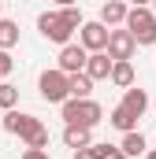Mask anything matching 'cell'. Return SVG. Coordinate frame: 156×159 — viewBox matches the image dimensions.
<instances>
[{
	"label": "cell",
	"instance_id": "1",
	"mask_svg": "<svg viewBox=\"0 0 156 159\" xmlns=\"http://www.w3.org/2000/svg\"><path fill=\"white\" fill-rule=\"evenodd\" d=\"M60 111H63V122H67V126H89V129L104 119V107H100L93 96H85V100H75V96H71V100L60 104Z\"/></svg>",
	"mask_w": 156,
	"mask_h": 159
},
{
	"label": "cell",
	"instance_id": "2",
	"mask_svg": "<svg viewBox=\"0 0 156 159\" xmlns=\"http://www.w3.org/2000/svg\"><path fill=\"white\" fill-rule=\"evenodd\" d=\"M37 93L45 104H63V100H71V74H63L60 67L56 70H45L37 78Z\"/></svg>",
	"mask_w": 156,
	"mask_h": 159
},
{
	"label": "cell",
	"instance_id": "3",
	"mask_svg": "<svg viewBox=\"0 0 156 159\" xmlns=\"http://www.w3.org/2000/svg\"><path fill=\"white\" fill-rule=\"evenodd\" d=\"M138 44H156V11L153 7H130L126 22H123Z\"/></svg>",
	"mask_w": 156,
	"mask_h": 159
},
{
	"label": "cell",
	"instance_id": "4",
	"mask_svg": "<svg viewBox=\"0 0 156 159\" xmlns=\"http://www.w3.org/2000/svg\"><path fill=\"white\" fill-rule=\"evenodd\" d=\"M37 30H41V37H45V41H52V44H60V48L71 44V34H75V30L63 22L60 11H45V15H37Z\"/></svg>",
	"mask_w": 156,
	"mask_h": 159
},
{
	"label": "cell",
	"instance_id": "5",
	"mask_svg": "<svg viewBox=\"0 0 156 159\" xmlns=\"http://www.w3.org/2000/svg\"><path fill=\"white\" fill-rule=\"evenodd\" d=\"M0 126H4L7 133H15L19 141H26L30 133H37V129H41V119H37V115H26V111H15V107H11V111H4Z\"/></svg>",
	"mask_w": 156,
	"mask_h": 159
},
{
	"label": "cell",
	"instance_id": "6",
	"mask_svg": "<svg viewBox=\"0 0 156 159\" xmlns=\"http://www.w3.org/2000/svg\"><path fill=\"white\" fill-rule=\"evenodd\" d=\"M108 37H112V30L100 19L82 22V30H78V44H85V52H108Z\"/></svg>",
	"mask_w": 156,
	"mask_h": 159
},
{
	"label": "cell",
	"instance_id": "7",
	"mask_svg": "<svg viewBox=\"0 0 156 159\" xmlns=\"http://www.w3.org/2000/svg\"><path fill=\"white\" fill-rule=\"evenodd\" d=\"M85 59H89L85 44H63V48H60L56 67H60L63 74H78V70H85Z\"/></svg>",
	"mask_w": 156,
	"mask_h": 159
},
{
	"label": "cell",
	"instance_id": "8",
	"mask_svg": "<svg viewBox=\"0 0 156 159\" xmlns=\"http://www.w3.org/2000/svg\"><path fill=\"white\" fill-rule=\"evenodd\" d=\"M134 48H138V41H134V34H130L126 26H123V30H112V37H108V56H112V59H130Z\"/></svg>",
	"mask_w": 156,
	"mask_h": 159
},
{
	"label": "cell",
	"instance_id": "9",
	"mask_svg": "<svg viewBox=\"0 0 156 159\" xmlns=\"http://www.w3.org/2000/svg\"><path fill=\"white\" fill-rule=\"evenodd\" d=\"M112 67H115V59H112L108 52H89V59H85V74H89L93 81L112 78Z\"/></svg>",
	"mask_w": 156,
	"mask_h": 159
},
{
	"label": "cell",
	"instance_id": "10",
	"mask_svg": "<svg viewBox=\"0 0 156 159\" xmlns=\"http://www.w3.org/2000/svg\"><path fill=\"white\" fill-rule=\"evenodd\" d=\"M126 15H130L126 0H104V4H100V22H104V26H123Z\"/></svg>",
	"mask_w": 156,
	"mask_h": 159
},
{
	"label": "cell",
	"instance_id": "11",
	"mask_svg": "<svg viewBox=\"0 0 156 159\" xmlns=\"http://www.w3.org/2000/svg\"><path fill=\"white\" fill-rule=\"evenodd\" d=\"M63 144H67V148H89V144H93V129H89V126H67V129H63Z\"/></svg>",
	"mask_w": 156,
	"mask_h": 159
},
{
	"label": "cell",
	"instance_id": "12",
	"mask_svg": "<svg viewBox=\"0 0 156 159\" xmlns=\"http://www.w3.org/2000/svg\"><path fill=\"white\" fill-rule=\"evenodd\" d=\"M123 107H126V111H134V115L141 119V115L149 111V93H145V89H134V85H130V89L123 93Z\"/></svg>",
	"mask_w": 156,
	"mask_h": 159
},
{
	"label": "cell",
	"instance_id": "13",
	"mask_svg": "<svg viewBox=\"0 0 156 159\" xmlns=\"http://www.w3.org/2000/svg\"><path fill=\"white\" fill-rule=\"evenodd\" d=\"M112 85H119V89H130L134 85V63L130 59H115V67H112Z\"/></svg>",
	"mask_w": 156,
	"mask_h": 159
},
{
	"label": "cell",
	"instance_id": "14",
	"mask_svg": "<svg viewBox=\"0 0 156 159\" xmlns=\"http://www.w3.org/2000/svg\"><path fill=\"white\" fill-rule=\"evenodd\" d=\"M108 122L115 126L119 133H130V129H138V115H134V111H126L123 104H119V107H112V115H108Z\"/></svg>",
	"mask_w": 156,
	"mask_h": 159
},
{
	"label": "cell",
	"instance_id": "15",
	"mask_svg": "<svg viewBox=\"0 0 156 159\" xmlns=\"http://www.w3.org/2000/svg\"><path fill=\"white\" fill-rule=\"evenodd\" d=\"M93 93V78L85 74V70H78V74H71V96L75 100H85Z\"/></svg>",
	"mask_w": 156,
	"mask_h": 159
},
{
	"label": "cell",
	"instance_id": "16",
	"mask_svg": "<svg viewBox=\"0 0 156 159\" xmlns=\"http://www.w3.org/2000/svg\"><path fill=\"white\" fill-rule=\"evenodd\" d=\"M19 44V22H11V19H0V48H15Z\"/></svg>",
	"mask_w": 156,
	"mask_h": 159
},
{
	"label": "cell",
	"instance_id": "17",
	"mask_svg": "<svg viewBox=\"0 0 156 159\" xmlns=\"http://www.w3.org/2000/svg\"><path fill=\"white\" fill-rule=\"evenodd\" d=\"M126 156H141L145 152V137L138 133V129H130V133H123V144H119Z\"/></svg>",
	"mask_w": 156,
	"mask_h": 159
},
{
	"label": "cell",
	"instance_id": "18",
	"mask_svg": "<svg viewBox=\"0 0 156 159\" xmlns=\"http://www.w3.org/2000/svg\"><path fill=\"white\" fill-rule=\"evenodd\" d=\"M15 104H19V89L11 81H0V111H11Z\"/></svg>",
	"mask_w": 156,
	"mask_h": 159
},
{
	"label": "cell",
	"instance_id": "19",
	"mask_svg": "<svg viewBox=\"0 0 156 159\" xmlns=\"http://www.w3.org/2000/svg\"><path fill=\"white\" fill-rule=\"evenodd\" d=\"M108 148L112 144H89V148H78L75 159H108Z\"/></svg>",
	"mask_w": 156,
	"mask_h": 159
},
{
	"label": "cell",
	"instance_id": "20",
	"mask_svg": "<svg viewBox=\"0 0 156 159\" xmlns=\"http://www.w3.org/2000/svg\"><path fill=\"white\" fill-rule=\"evenodd\" d=\"M60 15H63V22H67L71 30H82V22H85V19H82V11H78L75 4H71V7H60Z\"/></svg>",
	"mask_w": 156,
	"mask_h": 159
},
{
	"label": "cell",
	"instance_id": "21",
	"mask_svg": "<svg viewBox=\"0 0 156 159\" xmlns=\"http://www.w3.org/2000/svg\"><path fill=\"white\" fill-rule=\"evenodd\" d=\"M22 144H26V148H48V129H45V126H41L37 133H30V137H26V141H22Z\"/></svg>",
	"mask_w": 156,
	"mask_h": 159
},
{
	"label": "cell",
	"instance_id": "22",
	"mask_svg": "<svg viewBox=\"0 0 156 159\" xmlns=\"http://www.w3.org/2000/svg\"><path fill=\"white\" fill-rule=\"evenodd\" d=\"M11 70H15V59H11V52H7V48H0V74L7 78Z\"/></svg>",
	"mask_w": 156,
	"mask_h": 159
},
{
	"label": "cell",
	"instance_id": "23",
	"mask_svg": "<svg viewBox=\"0 0 156 159\" xmlns=\"http://www.w3.org/2000/svg\"><path fill=\"white\" fill-rule=\"evenodd\" d=\"M22 159H48V148H26Z\"/></svg>",
	"mask_w": 156,
	"mask_h": 159
},
{
	"label": "cell",
	"instance_id": "24",
	"mask_svg": "<svg viewBox=\"0 0 156 159\" xmlns=\"http://www.w3.org/2000/svg\"><path fill=\"white\" fill-rule=\"evenodd\" d=\"M108 159H126V152H123V148H115V144H112V148H108Z\"/></svg>",
	"mask_w": 156,
	"mask_h": 159
},
{
	"label": "cell",
	"instance_id": "25",
	"mask_svg": "<svg viewBox=\"0 0 156 159\" xmlns=\"http://www.w3.org/2000/svg\"><path fill=\"white\" fill-rule=\"evenodd\" d=\"M126 4H130V7H149L153 0H126Z\"/></svg>",
	"mask_w": 156,
	"mask_h": 159
},
{
	"label": "cell",
	"instance_id": "26",
	"mask_svg": "<svg viewBox=\"0 0 156 159\" xmlns=\"http://www.w3.org/2000/svg\"><path fill=\"white\" fill-rule=\"evenodd\" d=\"M56 4H60V7H71V4H75V0H56Z\"/></svg>",
	"mask_w": 156,
	"mask_h": 159
},
{
	"label": "cell",
	"instance_id": "27",
	"mask_svg": "<svg viewBox=\"0 0 156 159\" xmlns=\"http://www.w3.org/2000/svg\"><path fill=\"white\" fill-rule=\"evenodd\" d=\"M145 159H156V148H153V152H145Z\"/></svg>",
	"mask_w": 156,
	"mask_h": 159
},
{
	"label": "cell",
	"instance_id": "28",
	"mask_svg": "<svg viewBox=\"0 0 156 159\" xmlns=\"http://www.w3.org/2000/svg\"><path fill=\"white\" fill-rule=\"evenodd\" d=\"M149 7H153V11H156V0H153V4H149Z\"/></svg>",
	"mask_w": 156,
	"mask_h": 159
},
{
	"label": "cell",
	"instance_id": "29",
	"mask_svg": "<svg viewBox=\"0 0 156 159\" xmlns=\"http://www.w3.org/2000/svg\"><path fill=\"white\" fill-rule=\"evenodd\" d=\"M0 11H4V0H0Z\"/></svg>",
	"mask_w": 156,
	"mask_h": 159
},
{
	"label": "cell",
	"instance_id": "30",
	"mask_svg": "<svg viewBox=\"0 0 156 159\" xmlns=\"http://www.w3.org/2000/svg\"><path fill=\"white\" fill-rule=\"evenodd\" d=\"M0 81H4V74H0Z\"/></svg>",
	"mask_w": 156,
	"mask_h": 159
}]
</instances>
